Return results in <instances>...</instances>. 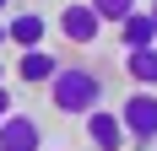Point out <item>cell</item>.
<instances>
[{"label": "cell", "instance_id": "cell-6", "mask_svg": "<svg viewBox=\"0 0 157 151\" xmlns=\"http://www.w3.org/2000/svg\"><path fill=\"white\" fill-rule=\"evenodd\" d=\"M0 151H44V124L33 113H11L0 124Z\"/></svg>", "mask_w": 157, "mask_h": 151}, {"label": "cell", "instance_id": "cell-1", "mask_svg": "<svg viewBox=\"0 0 157 151\" xmlns=\"http://www.w3.org/2000/svg\"><path fill=\"white\" fill-rule=\"evenodd\" d=\"M103 97H109V76L98 65H81V60H65L49 81V108L65 113V119H87L98 108H109Z\"/></svg>", "mask_w": 157, "mask_h": 151}, {"label": "cell", "instance_id": "cell-10", "mask_svg": "<svg viewBox=\"0 0 157 151\" xmlns=\"http://www.w3.org/2000/svg\"><path fill=\"white\" fill-rule=\"evenodd\" d=\"M87 6L98 11V22H103V27H119V22H125L130 11H141L136 0H87Z\"/></svg>", "mask_w": 157, "mask_h": 151}, {"label": "cell", "instance_id": "cell-3", "mask_svg": "<svg viewBox=\"0 0 157 151\" xmlns=\"http://www.w3.org/2000/svg\"><path fill=\"white\" fill-rule=\"evenodd\" d=\"M119 119H125V130H130V140H157V92H125L119 97Z\"/></svg>", "mask_w": 157, "mask_h": 151}, {"label": "cell", "instance_id": "cell-11", "mask_svg": "<svg viewBox=\"0 0 157 151\" xmlns=\"http://www.w3.org/2000/svg\"><path fill=\"white\" fill-rule=\"evenodd\" d=\"M11 113H16V97H11V92H6V81H0V124L11 119Z\"/></svg>", "mask_w": 157, "mask_h": 151}, {"label": "cell", "instance_id": "cell-9", "mask_svg": "<svg viewBox=\"0 0 157 151\" xmlns=\"http://www.w3.org/2000/svg\"><path fill=\"white\" fill-rule=\"evenodd\" d=\"M152 43H157L152 11H130L125 22H119V49H152Z\"/></svg>", "mask_w": 157, "mask_h": 151}, {"label": "cell", "instance_id": "cell-14", "mask_svg": "<svg viewBox=\"0 0 157 151\" xmlns=\"http://www.w3.org/2000/svg\"><path fill=\"white\" fill-rule=\"evenodd\" d=\"M146 11H152V22H157V0H152V6H146Z\"/></svg>", "mask_w": 157, "mask_h": 151}, {"label": "cell", "instance_id": "cell-2", "mask_svg": "<svg viewBox=\"0 0 157 151\" xmlns=\"http://www.w3.org/2000/svg\"><path fill=\"white\" fill-rule=\"evenodd\" d=\"M54 32H60L71 49H92L98 38H103V22H98V11L87 0H65V11L54 16Z\"/></svg>", "mask_w": 157, "mask_h": 151}, {"label": "cell", "instance_id": "cell-13", "mask_svg": "<svg viewBox=\"0 0 157 151\" xmlns=\"http://www.w3.org/2000/svg\"><path fill=\"white\" fill-rule=\"evenodd\" d=\"M0 49H11V43H6V22H0Z\"/></svg>", "mask_w": 157, "mask_h": 151}, {"label": "cell", "instance_id": "cell-8", "mask_svg": "<svg viewBox=\"0 0 157 151\" xmlns=\"http://www.w3.org/2000/svg\"><path fill=\"white\" fill-rule=\"evenodd\" d=\"M119 65H125V76H130L141 92H157V43H152V49H125Z\"/></svg>", "mask_w": 157, "mask_h": 151}, {"label": "cell", "instance_id": "cell-4", "mask_svg": "<svg viewBox=\"0 0 157 151\" xmlns=\"http://www.w3.org/2000/svg\"><path fill=\"white\" fill-rule=\"evenodd\" d=\"M87 140H92V151H125L130 146V130L125 119H119V108H98V113H87Z\"/></svg>", "mask_w": 157, "mask_h": 151}, {"label": "cell", "instance_id": "cell-12", "mask_svg": "<svg viewBox=\"0 0 157 151\" xmlns=\"http://www.w3.org/2000/svg\"><path fill=\"white\" fill-rule=\"evenodd\" d=\"M6 16H11V0H0V22H6Z\"/></svg>", "mask_w": 157, "mask_h": 151}, {"label": "cell", "instance_id": "cell-5", "mask_svg": "<svg viewBox=\"0 0 157 151\" xmlns=\"http://www.w3.org/2000/svg\"><path fill=\"white\" fill-rule=\"evenodd\" d=\"M44 38H49V16L44 11H11L6 16V43L11 49H44Z\"/></svg>", "mask_w": 157, "mask_h": 151}, {"label": "cell", "instance_id": "cell-15", "mask_svg": "<svg viewBox=\"0 0 157 151\" xmlns=\"http://www.w3.org/2000/svg\"><path fill=\"white\" fill-rule=\"evenodd\" d=\"M0 81H6V65H0Z\"/></svg>", "mask_w": 157, "mask_h": 151}, {"label": "cell", "instance_id": "cell-7", "mask_svg": "<svg viewBox=\"0 0 157 151\" xmlns=\"http://www.w3.org/2000/svg\"><path fill=\"white\" fill-rule=\"evenodd\" d=\"M60 65H65L60 54H49V49H27V54H16V81H22V87H49Z\"/></svg>", "mask_w": 157, "mask_h": 151}]
</instances>
